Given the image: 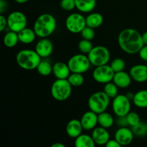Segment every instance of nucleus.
<instances>
[{"label": "nucleus", "mask_w": 147, "mask_h": 147, "mask_svg": "<svg viewBox=\"0 0 147 147\" xmlns=\"http://www.w3.org/2000/svg\"><path fill=\"white\" fill-rule=\"evenodd\" d=\"M118 44L123 52L129 55L139 53L144 45L142 34L132 28L124 29L118 36Z\"/></svg>", "instance_id": "f257e3e1"}, {"label": "nucleus", "mask_w": 147, "mask_h": 147, "mask_svg": "<svg viewBox=\"0 0 147 147\" xmlns=\"http://www.w3.org/2000/svg\"><path fill=\"white\" fill-rule=\"evenodd\" d=\"M57 27V22L54 16L45 13L36 19L33 26V30L37 37L46 38L51 35Z\"/></svg>", "instance_id": "f03ea898"}, {"label": "nucleus", "mask_w": 147, "mask_h": 147, "mask_svg": "<svg viewBox=\"0 0 147 147\" xmlns=\"http://www.w3.org/2000/svg\"><path fill=\"white\" fill-rule=\"evenodd\" d=\"M17 65L26 70H32L37 69L41 61V57L35 50L24 49L19 52L16 56Z\"/></svg>", "instance_id": "7ed1b4c3"}, {"label": "nucleus", "mask_w": 147, "mask_h": 147, "mask_svg": "<svg viewBox=\"0 0 147 147\" xmlns=\"http://www.w3.org/2000/svg\"><path fill=\"white\" fill-rule=\"evenodd\" d=\"M72 87L67 79H57L51 86L52 96L57 101H64L71 95Z\"/></svg>", "instance_id": "20e7f679"}, {"label": "nucleus", "mask_w": 147, "mask_h": 147, "mask_svg": "<svg viewBox=\"0 0 147 147\" xmlns=\"http://www.w3.org/2000/svg\"><path fill=\"white\" fill-rule=\"evenodd\" d=\"M110 103V98L103 91L93 93L89 97L88 106L89 109L97 114L106 111Z\"/></svg>", "instance_id": "39448f33"}, {"label": "nucleus", "mask_w": 147, "mask_h": 147, "mask_svg": "<svg viewBox=\"0 0 147 147\" xmlns=\"http://www.w3.org/2000/svg\"><path fill=\"white\" fill-rule=\"evenodd\" d=\"M89 60L93 65L100 66L108 64L111 59V54L109 49L102 45L93 47L91 51L88 54Z\"/></svg>", "instance_id": "423d86ee"}, {"label": "nucleus", "mask_w": 147, "mask_h": 147, "mask_svg": "<svg viewBox=\"0 0 147 147\" xmlns=\"http://www.w3.org/2000/svg\"><path fill=\"white\" fill-rule=\"evenodd\" d=\"M67 65L71 73L83 74L90 69L91 63L88 55L82 53L72 56L67 61Z\"/></svg>", "instance_id": "0eeeda50"}, {"label": "nucleus", "mask_w": 147, "mask_h": 147, "mask_svg": "<svg viewBox=\"0 0 147 147\" xmlns=\"http://www.w3.org/2000/svg\"><path fill=\"white\" fill-rule=\"evenodd\" d=\"M7 27L11 31L20 32L27 27V19L24 13L14 11L10 13L7 17Z\"/></svg>", "instance_id": "6e6552de"}, {"label": "nucleus", "mask_w": 147, "mask_h": 147, "mask_svg": "<svg viewBox=\"0 0 147 147\" xmlns=\"http://www.w3.org/2000/svg\"><path fill=\"white\" fill-rule=\"evenodd\" d=\"M86 26V17L80 13H73L66 18V29L73 34L80 33Z\"/></svg>", "instance_id": "1a4fd4ad"}, {"label": "nucleus", "mask_w": 147, "mask_h": 147, "mask_svg": "<svg viewBox=\"0 0 147 147\" xmlns=\"http://www.w3.org/2000/svg\"><path fill=\"white\" fill-rule=\"evenodd\" d=\"M112 110L116 116H125L131 111V100L126 95L119 94L113 98Z\"/></svg>", "instance_id": "9d476101"}, {"label": "nucleus", "mask_w": 147, "mask_h": 147, "mask_svg": "<svg viewBox=\"0 0 147 147\" xmlns=\"http://www.w3.org/2000/svg\"><path fill=\"white\" fill-rule=\"evenodd\" d=\"M115 72L111 68V65L108 64L97 66L93 72V78L95 81L101 84H106L113 81Z\"/></svg>", "instance_id": "9b49d317"}, {"label": "nucleus", "mask_w": 147, "mask_h": 147, "mask_svg": "<svg viewBox=\"0 0 147 147\" xmlns=\"http://www.w3.org/2000/svg\"><path fill=\"white\" fill-rule=\"evenodd\" d=\"M35 50L41 58L50 57L53 52V42L47 38H42L35 45Z\"/></svg>", "instance_id": "f8f14e48"}, {"label": "nucleus", "mask_w": 147, "mask_h": 147, "mask_svg": "<svg viewBox=\"0 0 147 147\" xmlns=\"http://www.w3.org/2000/svg\"><path fill=\"white\" fill-rule=\"evenodd\" d=\"M133 131L127 127H120L115 133V139L121 144V146H126L130 144L134 139Z\"/></svg>", "instance_id": "ddd939ff"}, {"label": "nucleus", "mask_w": 147, "mask_h": 147, "mask_svg": "<svg viewBox=\"0 0 147 147\" xmlns=\"http://www.w3.org/2000/svg\"><path fill=\"white\" fill-rule=\"evenodd\" d=\"M129 74L134 81L144 83L147 81V65L138 64L132 66Z\"/></svg>", "instance_id": "4468645a"}, {"label": "nucleus", "mask_w": 147, "mask_h": 147, "mask_svg": "<svg viewBox=\"0 0 147 147\" xmlns=\"http://www.w3.org/2000/svg\"><path fill=\"white\" fill-rule=\"evenodd\" d=\"M80 122L84 130L90 131L96 127L98 123V114L92 111L85 112L80 119Z\"/></svg>", "instance_id": "2eb2a0df"}, {"label": "nucleus", "mask_w": 147, "mask_h": 147, "mask_svg": "<svg viewBox=\"0 0 147 147\" xmlns=\"http://www.w3.org/2000/svg\"><path fill=\"white\" fill-rule=\"evenodd\" d=\"M96 144L106 145V143L110 140V134L108 131L107 129L102 126H98L93 129L91 134Z\"/></svg>", "instance_id": "dca6fc26"}, {"label": "nucleus", "mask_w": 147, "mask_h": 147, "mask_svg": "<svg viewBox=\"0 0 147 147\" xmlns=\"http://www.w3.org/2000/svg\"><path fill=\"white\" fill-rule=\"evenodd\" d=\"M65 129L67 136L73 139H76L78 136H80L83 131L84 130L80 120L75 119L70 120L67 123Z\"/></svg>", "instance_id": "f3484780"}, {"label": "nucleus", "mask_w": 147, "mask_h": 147, "mask_svg": "<svg viewBox=\"0 0 147 147\" xmlns=\"http://www.w3.org/2000/svg\"><path fill=\"white\" fill-rule=\"evenodd\" d=\"M53 73L57 79H67L71 71L67 63L57 62L53 65Z\"/></svg>", "instance_id": "a211bd4d"}, {"label": "nucleus", "mask_w": 147, "mask_h": 147, "mask_svg": "<svg viewBox=\"0 0 147 147\" xmlns=\"http://www.w3.org/2000/svg\"><path fill=\"white\" fill-rule=\"evenodd\" d=\"M131 80L132 78L130 74L122 70V71L115 73L113 78V82L119 88H126L131 85Z\"/></svg>", "instance_id": "6ab92c4d"}, {"label": "nucleus", "mask_w": 147, "mask_h": 147, "mask_svg": "<svg viewBox=\"0 0 147 147\" xmlns=\"http://www.w3.org/2000/svg\"><path fill=\"white\" fill-rule=\"evenodd\" d=\"M18 37L20 42L25 45H29L32 43L35 40L37 34L33 29L25 27L20 32H18Z\"/></svg>", "instance_id": "aec40b11"}, {"label": "nucleus", "mask_w": 147, "mask_h": 147, "mask_svg": "<svg viewBox=\"0 0 147 147\" xmlns=\"http://www.w3.org/2000/svg\"><path fill=\"white\" fill-rule=\"evenodd\" d=\"M86 26L96 29L100 27L103 23V17L100 13L92 12L86 17Z\"/></svg>", "instance_id": "412c9836"}, {"label": "nucleus", "mask_w": 147, "mask_h": 147, "mask_svg": "<svg viewBox=\"0 0 147 147\" xmlns=\"http://www.w3.org/2000/svg\"><path fill=\"white\" fill-rule=\"evenodd\" d=\"M76 9L82 13H90L96 6V0H75Z\"/></svg>", "instance_id": "4be33fe9"}, {"label": "nucleus", "mask_w": 147, "mask_h": 147, "mask_svg": "<svg viewBox=\"0 0 147 147\" xmlns=\"http://www.w3.org/2000/svg\"><path fill=\"white\" fill-rule=\"evenodd\" d=\"M75 146L76 147H94L96 146V143L92 136L81 134L80 136L76 138Z\"/></svg>", "instance_id": "5701e85b"}, {"label": "nucleus", "mask_w": 147, "mask_h": 147, "mask_svg": "<svg viewBox=\"0 0 147 147\" xmlns=\"http://www.w3.org/2000/svg\"><path fill=\"white\" fill-rule=\"evenodd\" d=\"M133 103L139 109L147 108V90H141L134 93Z\"/></svg>", "instance_id": "b1692460"}, {"label": "nucleus", "mask_w": 147, "mask_h": 147, "mask_svg": "<svg viewBox=\"0 0 147 147\" xmlns=\"http://www.w3.org/2000/svg\"><path fill=\"white\" fill-rule=\"evenodd\" d=\"M98 124L106 129H109L114 123V119L111 114L104 111L98 114Z\"/></svg>", "instance_id": "393cba45"}, {"label": "nucleus", "mask_w": 147, "mask_h": 147, "mask_svg": "<svg viewBox=\"0 0 147 147\" xmlns=\"http://www.w3.org/2000/svg\"><path fill=\"white\" fill-rule=\"evenodd\" d=\"M3 42H4V44L6 47H9V48H12V47H15L17 43L20 42L18 33L10 30L9 32H8L4 34Z\"/></svg>", "instance_id": "a878e982"}, {"label": "nucleus", "mask_w": 147, "mask_h": 147, "mask_svg": "<svg viewBox=\"0 0 147 147\" xmlns=\"http://www.w3.org/2000/svg\"><path fill=\"white\" fill-rule=\"evenodd\" d=\"M37 73L42 76H48L53 73V65L47 60H41L37 67Z\"/></svg>", "instance_id": "bb28decb"}, {"label": "nucleus", "mask_w": 147, "mask_h": 147, "mask_svg": "<svg viewBox=\"0 0 147 147\" xmlns=\"http://www.w3.org/2000/svg\"><path fill=\"white\" fill-rule=\"evenodd\" d=\"M67 80L73 87H79L84 83V77L82 73H71L67 78Z\"/></svg>", "instance_id": "cd10ccee"}, {"label": "nucleus", "mask_w": 147, "mask_h": 147, "mask_svg": "<svg viewBox=\"0 0 147 147\" xmlns=\"http://www.w3.org/2000/svg\"><path fill=\"white\" fill-rule=\"evenodd\" d=\"M118 87L113 82L111 81L105 84L104 88H103V92L109 96L110 98H114L118 95Z\"/></svg>", "instance_id": "c85d7f7f"}, {"label": "nucleus", "mask_w": 147, "mask_h": 147, "mask_svg": "<svg viewBox=\"0 0 147 147\" xmlns=\"http://www.w3.org/2000/svg\"><path fill=\"white\" fill-rule=\"evenodd\" d=\"M131 128L132 131H133L134 134L135 136L142 137V136H144L147 135V123L146 122L141 121L137 125Z\"/></svg>", "instance_id": "c756f323"}, {"label": "nucleus", "mask_w": 147, "mask_h": 147, "mask_svg": "<svg viewBox=\"0 0 147 147\" xmlns=\"http://www.w3.org/2000/svg\"><path fill=\"white\" fill-rule=\"evenodd\" d=\"M78 47L80 52H81L83 54H88L93 49V46L90 40L83 39L78 42Z\"/></svg>", "instance_id": "7c9ffc66"}, {"label": "nucleus", "mask_w": 147, "mask_h": 147, "mask_svg": "<svg viewBox=\"0 0 147 147\" xmlns=\"http://www.w3.org/2000/svg\"><path fill=\"white\" fill-rule=\"evenodd\" d=\"M110 65L113 70V71L115 73H117V72H120L124 70L125 67H126V63L123 59L116 58L112 60Z\"/></svg>", "instance_id": "2f4dec72"}, {"label": "nucleus", "mask_w": 147, "mask_h": 147, "mask_svg": "<svg viewBox=\"0 0 147 147\" xmlns=\"http://www.w3.org/2000/svg\"><path fill=\"white\" fill-rule=\"evenodd\" d=\"M126 119H127L128 123H129V126H136L138 123H139L141 122L140 120V116L137 113L134 111H130L127 115H126Z\"/></svg>", "instance_id": "473e14b6"}, {"label": "nucleus", "mask_w": 147, "mask_h": 147, "mask_svg": "<svg viewBox=\"0 0 147 147\" xmlns=\"http://www.w3.org/2000/svg\"><path fill=\"white\" fill-rule=\"evenodd\" d=\"M80 34H81L83 39L90 40V41H91L92 40H93V38L95 37L94 29L91 28V27H88V26H86V27H84V29L82 30Z\"/></svg>", "instance_id": "72a5a7b5"}, {"label": "nucleus", "mask_w": 147, "mask_h": 147, "mask_svg": "<svg viewBox=\"0 0 147 147\" xmlns=\"http://www.w3.org/2000/svg\"><path fill=\"white\" fill-rule=\"evenodd\" d=\"M60 7L65 11H73L75 8H76V1L75 0H61Z\"/></svg>", "instance_id": "f704fd0d"}, {"label": "nucleus", "mask_w": 147, "mask_h": 147, "mask_svg": "<svg viewBox=\"0 0 147 147\" xmlns=\"http://www.w3.org/2000/svg\"><path fill=\"white\" fill-rule=\"evenodd\" d=\"M116 123H117L118 126H119L120 127H126V126H129V123H128V121H127V119H126V116H117Z\"/></svg>", "instance_id": "c9c22d12"}, {"label": "nucleus", "mask_w": 147, "mask_h": 147, "mask_svg": "<svg viewBox=\"0 0 147 147\" xmlns=\"http://www.w3.org/2000/svg\"><path fill=\"white\" fill-rule=\"evenodd\" d=\"M139 55L142 60L147 62V45H144L139 50Z\"/></svg>", "instance_id": "e433bc0d"}, {"label": "nucleus", "mask_w": 147, "mask_h": 147, "mask_svg": "<svg viewBox=\"0 0 147 147\" xmlns=\"http://www.w3.org/2000/svg\"><path fill=\"white\" fill-rule=\"evenodd\" d=\"M7 27V19L2 15H0V31L3 32Z\"/></svg>", "instance_id": "4c0bfd02"}, {"label": "nucleus", "mask_w": 147, "mask_h": 147, "mask_svg": "<svg viewBox=\"0 0 147 147\" xmlns=\"http://www.w3.org/2000/svg\"><path fill=\"white\" fill-rule=\"evenodd\" d=\"M106 147H120L121 146L120 144L116 140V139H111L109 141V142L106 143V144L105 145Z\"/></svg>", "instance_id": "58836bf2"}, {"label": "nucleus", "mask_w": 147, "mask_h": 147, "mask_svg": "<svg viewBox=\"0 0 147 147\" xmlns=\"http://www.w3.org/2000/svg\"><path fill=\"white\" fill-rule=\"evenodd\" d=\"M7 7V3L5 0H0V13L3 14Z\"/></svg>", "instance_id": "ea45409f"}, {"label": "nucleus", "mask_w": 147, "mask_h": 147, "mask_svg": "<svg viewBox=\"0 0 147 147\" xmlns=\"http://www.w3.org/2000/svg\"><path fill=\"white\" fill-rule=\"evenodd\" d=\"M142 40H143L144 44L147 45V31L144 32V34H142Z\"/></svg>", "instance_id": "a19ab883"}, {"label": "nucleus", "mask_w": 147, "mask_h": 147, "mask_svg": "<svg viewBox=\"0 0 147 147\" xmlns=\"http://www.w3.org/2000/svg\"><path fill=\"white\" fill-rule=\"evenodd\" d=\"M126 96H127L128 98L130 100H133V98H134V93H131V92H129V93H127L126 94Z\"/></svg>", "instance_id": "79ce46f5"}, {"label": "nucleus", "mask_w": 147, "mask_h": 147, "mask_svg": "<svg viewBox=\"0 0 147 147\" xmlns=\"http://www.w3.org/2000/svg\"><path fill=\"white\" fill-rule=\"evenodd\" d=\"M52 147H65V145L61 143H55L51 146Z\"/></svg>", "instance_id": "37998d69"}, {"label": "nucleus", "mask_w": 147, "mask_h": 147, "mask_svg": "<svg viewBox=\"0 0 147 147\" xmlns=\"http://www.w3.org/2000/svg\"><path fill=\"white\" fill-rule=\"evenodd\" d=\"M28 1L29 0H14L15 2L18 3V4H25V3H27Z\"/></svg>", "instance_id": "c03bdc74"}]
</instances>
